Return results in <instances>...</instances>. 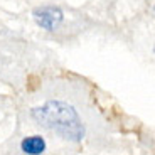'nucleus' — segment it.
Returning <instances> with one entry per match:
<instances>
[{
    "label": "nucleus",
    "mask_w": 155,
    "mask_h": 155,
    "mask_svg": "<svg viewBox=\"0 0 155 155\" xmlns=\"http://www.w3.org/2000/svg\"><path fill=\"white\" fill-rule=\"evenodd\" d=\"M32 15H34V20L41 29L47 32H52L56 31L59 24L62 22L64 19V14L59 7H54V5H44V7H37L34 12H32Z\"/></svg>",
    "instance_id": "obj_2"
},
{
    "label": "nucleus",
    "mask_w": 155,
    "mask_h": 155,
    "mask_svg": "<svg viewBox=\"0 0 155 155\" xmlns=\"http://www.w3.org/2000/svg\"><path fill=\"white\" fill-rule=\"evenodd\" d=\"M20 148H22L24 153L29 155H39L46 152V140L41 135H32V137H25L20 143Z\"/></svg>",
    "instance_id": "obj_3"
},
{
    "label": "nucleus",
    "mask_w": 155,
    "mask_h": 155,
    "mask_svg": "<svg viewBox=\"0 0 155 155\" xmlns=\"http://www.w3.org/2000/svg\"><path fill=\"white\" fill-rule=\"evenodd\" d=\"M153 10H155V5H153Z\"/></svg>",
    "instance_id": "obj_4"
},
{
    "label": "nucleus",
    "mask_w": 155,
    "mask_h": 155,
    "mask_svg": "<svg viewBox=\"0 0 155 155\" xmlns=\"http://www.w3.org/2000/svg\"><path fill=\"white\" fill-rule=\"evenodd\" d=\"M31 116L41 127L69 142H81L86 133L84 123L78 110L66 101L49 100L42 106L32 108Z\"/></svg>",
    "instance_id": "obj_1"
}]
</instances>
